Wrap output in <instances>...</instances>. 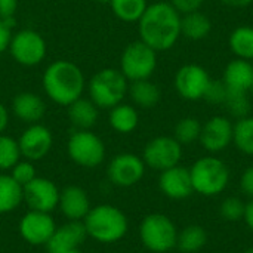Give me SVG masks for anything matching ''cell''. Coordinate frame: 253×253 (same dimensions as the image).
Segmentation results:
<instances>
[{
  "label": "cell",
  "instance_id": "6da1fadb",
  "mask_svg": "<svg viewBox=\"0 0 253 253\" xmlns=\"http://www.w3.org/2000/svg\"><path fill=\"white\" fill-rule=\"evenodd\" d=\"M139 40L156 52L172 49L181 37V13L169 1L148 4L138 21Z\"/></svg>",
  "mask_w": 253,
  "mask_h": 253
},
{
  "label": "cell",
  "instance_id": "7a4b0ae2",
  "mask_svg": "<svg viewBox=\"0 0 253 253\" xmlns=\"http://www.w3.org/2000/svg\"><path fill=\"white\" fill-rule=\"evenodd\" d=\"M86 84L82 68L68 59L50 62L42 76V86L47 98L65 108L83 96Z\"/></svg>",
  "mask_w": 253,
  "mask_h": 253
},
{
  "label": "cell",
  "instance_id": "3957f363",
  "mask_svg": "<svg viewBox=\"0 0 253 253\" xmlns=\"http://www.w3.org/2000/svg\"><path fill=\"white\" fill-rule=\"evenodd\" d=\"M89 237L99 243H116L127 233V218L116 206L99 205L89 211L83 219Z\"/></svg>",
  "mask_w": 253,
  "mask_h": 253
},
{
  "label": "cell",
  "instance_id": "277c9868",
  "mask_svg": "<svg viewBox=\"0 0 253 253\" xmlns=\"http://www.w3.org/2000/svg\"><path fill=\"white\" fill-rule=\"evenodd\" d=\"M89 98L99 110H111L123 102L127 95L129 80L119 68H102L96 71L86 84Z\"/></svg>",
  "mask_w": 253,
  "mask_h": 253
},
{
  "label": "cell",
  "instance_id": "5b68a950",
  "mask_svg": "<svg viewBox=\"0 0 253 253\" xmlns=\"http://www.w3.org/2000/svg\"><path fill=\"white\" fill-rule=\"evenodd\" d=\"M194 193L206 197L221 194L230 184L228 166L215 156H205L190 168Z\"/></svg>",
  "mask_w": 253,
  "mask_h": 253
},
{
  "label": "cell",
  "instance_id": "8992f818",
  "mask_svg": "<svg viewBox=\"0 0 253 253\" xmlns=\"http://www.w3.org/2000/svg\"><path fill=\"white\" fill-rule=\"evenodd\" d=\"M139 237L150 252L166 253L176 248L178 230L169 216L163 213H151L142 219Z\"/></svg>",
  "mask_w": 253,
  "mask_h": 253
},
{
  "label": "cell",
  "instance_id": "52a82bcc",
  "mask_svg": "<svg viewBox=\"0 0 253 253\" xmlns=\"http://www.w3.org/2000/svg\"><path fill=\"white\" fill-rule=\"evenodd\" d=\"M157 53L142 40L129 43L120 58V71L130 82L151 79L157 68Z\"/></svg>",
  "mask_w": 253,
  "mask_h": 253
},
{
  "label": "cell",
  "instance_id": "ba28073f",
  "mask_svg": "<svg viewBox=\"0 0 253 253\" xmlns=\"http://www.w3.org/2000/svg\"><path fill=\"white\" fill-rule=\"evenodd\" d=\"M7 50L16 64L22 67H36L44 61L47 44L39 31L33 28H22L13 33Z\"/></svg>",
  "mask_w": 253,
  "mask_h": 253
},
{
  "label": "cell",
  "instance_id": "9c48e42d",
  "mask_svg": "<svg viewBox=\"0 0 253 253\" xmlns=\"http://www.w3.org/2000/svg\"><path fill=\"white\" fill-rule=\"evenodd\" d=\"M70 159L83 168H96L105 160L104 141L92 130H76L67 142Z\"/></svg>",
  "mask_w": 253,
  "mask_h": 253
},
{
  "label": "cell",
  "instance_id": "30bf717a",
  "mask_svg": "<svg viewBox=\"0 0 253 253\" xmlns=\"http://www.w3.org/2000/svg\"><path fill=\"white\" fill-rule=\"evenodd\" d=\"M182 159V145L173 136H156L147 142L142 160L145 166L156 169V170H166L179 165Z\"/></svg>",
  "mask_w": 253,
  "mask_h": 253
},
{
  "label": "cell",
  "instance_id": "8fae6325",
  "mask_svg": "<svg viewBox=\"0 0 253 253\" xmlns=\"http://www.w3.org/2000/svg\"><path fill=\"white\" fill-rule=\"evenodd\" d=\"M212 82L208 70L199 64H185L178 68L175 74V89L176 93L185 101H200L205 99L208 87Z\"/></svg>",
  "mask_w": 253,
  "mask_h": 253
},
{
  "label": "cell",
  "instance_id": "7c38bea8",
  "mask_svg": "<svg viewBox=\"0 0 253 253\" xmlns=\"http://www.w3.org/2000/svg\"><path fill=\"white\" fill-rule=\"evenodd\" d=\"M107 173L114 185L127 188L138 184L142 179L145 173V163L142 157L136 154L122 153L110 162Z\"/></svg>",
  "mask_w": 253,
  "mask_h": 253
},
{
  "label": "cell",
  "instance_id": "4fadbf2b",
  "mask_svg": "<svg viewBox=\"0 0 253 253\" xmlns=\"http://www.w3.org/2000/svg\"><path fill=\"white\" fill-rule=\"evenodd\" d=\"M234 125L228 117L213 116L202 125L199 142L208 153H221L233 142Z\"/></svg>",
  "mask_w": 253,
  "mask_h": 253
},
{
  "label": "cell",
  "instance_id": "5bb4252c",
  "mask_svg": "<svg viewBox=\"0 0 253 253\" xmlns=\"http://www.w3.org/2000/svg\"><path fill=\"white\" fill-rule=\"evenodd\" d=\"M52 144L53 136L50 129L40 123L30 125L18 139L21 156L30 162H36L47 156L52 148Z\"/></svg>",
  "mask_w": 253,
  "mask_h": 253
},
{
  "label": "cell",
  "instance_id": "9a60e30c",
  "mask_svg": "<svg viewBox=\"0 0 253 253\" xmlns=\"http://www.w3.org/2000/svg\"><path fill=\"white\" fill-rule=\"evenodd\" d=\"M24 200L31 211L52 212L59 205V190L58 187L46 178L36 176L31 182L22 187Z\"/></svg>",
  "mask_w": 253,
  "mask_h": 253
},
{
  "label": "cell",
  "instance_id": "2e32d148",
  "mask_svg": "<svg viewBox=\"0 0 253 253\" xmlns=\"http://www.w3.org/2000/svg\"><path fill=\"white\" fill-rule=\"evenodd\" d=\"M55 230V222L47 212L30 211L19 222L21 237L33 246L47 245Z\"/></svg>",
  "mask_w": 253,
  "mask_h": 253
},
{
  "label": "cell",
  "instance_id": "e0dca14e",
  "mask_svg": "<svg viewBox=\"0 0 253 253\" xmlns=\"http://www.w3.org/2000/svg\"><path fill=\"white\" fill-rule=\"evenodd\" d=\"M159 187L162 193L172 200H185L194 193L190 169L179 165L160 173Z\"/></svg>",
  "mask_w": 253,
  "mask_h": 253
},
{
  "label": "cell",
  "instance_id": "ac0fdd59",
  "mask_svg": "<svg viewBox=\"0 0 253 253\" xmlns=\"http://www.w3.org/2000/svg\"><path fill=\"white\" fill-rule=\"evenodd\" d=\"M87 233L84 224L80 221H70L55 230L46 248L49 253H62L79 249L86 240Z\"/></svg>",
  "mask_w": 253,
  "mask_h": 253
},
{
  "label": "cell",
  "instance_id": "d6986e66",
  "mask_svg": "<svg viewBox=\"0 0 253 253\" xmlns=\"http://www.w3.org/2000/svg\"><path fill=\"white\" fill-rule=\"evenodd\" d=\"M12 113L18 120L24 123H40L46 114V104L40 95L24 90L16 93L12 99Z\"/></svg>",
  "mask_w": 253,
  "mask_h": 253
},
{
  "label": "cell",
  "instance_id": "ffe728a7",
  "mask_svg": "<svg viewBox=\"0 0 253 253\" xmlns=\"http://www.w3.org/2000/svg\"><path fill=\"white\" fill-rule=\"evenodd\" d=\"M222 82L231 92L249 93L253 89V65L252 61L236 58L230 61L224 70Z\"/></svg>",
  "mask_w": 253,
  "mask_h": 253
},
{
  "label": "cell",
  "instance_id": "44dd1931",
  "mask_svg": "<svg viewBox=\"0 0 253 253\" xmlns=\"http://www.w3.org/2000/svg\"><path fill=\"white\" fill-rule=\"evenodd\" d=\"M59 208L70 221H80L90 211L87 193L76 185L65 187L59 194Z\"/></svg>",
  "mask_w": 253,
  "mask_h": 253
},
{
  "label": "cell",
  "instance_id": "7402d4cb",
  "mask_svg": "<svg viewBox=\"0 0 253 253\" xmlns=\"http://www.w3.org/2000/svg\"><path fill=\"white\" fill-rule=\"evenodd\" d=\"M67 116L70 123L77 130H90L99 119V108L87 96H80L67 107Z\"/></svg>",
  "mask_w": 253,
  "mask_h": 253
},
{
  "label": "cell",
  "instance_id": "603a6c76",
  "mask_svg": "<svg viewBox=\"0 0 253 253\" xmlns=\"http://www.w3.org/2000/svg\"><path fill=\"white\" fill-rule=\"evenodd\" d=\"M127 95L135 107L150 110L154 108L160 99H162V90L160 87L153 83L150 79L147 80H136L129 83Z\"/></svg>",
  "mask_w": 253,
  "mask_h": 253
},
{
  "label": "cell",
  "instance_id": "cb8c5ba5",
  "mask_svg": "<svg viewBox=\"0 0 253 253\" xmlns=\"http://www.w3.org/2000/svg\"><path fill=\"white\" fill-rule=\"evenodd\" d=\"M212 31V21L200 10L181 15V36L188 40L200 42Z\"/></svg>",
  "mask_w": 253,
  "mask_h": 253
},
{
  "label": "cell",
  "instance_id": "d4e9b609",
  "mask_svg": "<svg viewBox=\"0 0 253 253\" xmlns=\"http://www.w3.org/2000/svg\"><path fill=\"white\" fill-rule=\"evenodd\" d=\"M110 126L117 133H132L139 125V114L135 105L120 102L119 105L113 107L108 114Z\"/></svg>",
  "mask_w": 253,
  "mask_h": 253
},
{
  "label": "cell",
  "instance_id": "484cf974",
  "mask_svg": "<svg viewBox=\"0 0 253 253\" xmlns=\"http://www.w3.org/2000/svg\"><path fill=\"white\" fill-rule=\"evenodd\" d=\"M24 200L22 187L10 176L0 173V213L15 211Z\"/></svg>",
  "mask_w": 253,
  "mask_h": 253
},
{
  "label": "cell",
  "instance_id": "4316f807",
  "mask_svg": "<svg viewBox=\"0 0 253 253\" xmlns=\"http://www.w3.org/2000/svg\"><path fill=\"white\" fill-rule=\"evenodd\" d=\"M228 46L236 58L253 61V27L240 25L228 37Z\"/></svg>",
  "mask_w": 253,
  "mask_h": 253
},
{
  "label": "cell",
  "instance_id": "83f0119b",
  "mask_svg": "<svg viewBox=\"0 0 253 253\" xmlns=\"http://www.w3.org/2000/svg\"><path fill=\"white\" fill-rule=\"evenodd\" d=\"M208 239V233L202 225H188L178 231L176 248L182 253H197L206 246Z\"/></svg>",
  "mask_w": 253,
  "mask_h": 253
},
{
  "label": "cell",
  "instance_id": "f1b7e54d",
  "mask_svg": "<svg viewBox=\"0 0 253 253\" xmlns=\"http://www.w3.org/2000/svg\"><path fill=\"white\" fill-rule=\"evenodd\" d=\"M114 16L123 22H138L148 7L147 0H111L110 4Z\"/></svg>",
  "mask_w": 253,
  "mask_h": 253
},
{
  "label": "cell",
  "instance_id": "f546056e",
  "mask_svg": "<svg viewBox=\"0 0 253 253\" xmlns=\"http://www.w3.org/2000/svg\"><path fill=\"white\" fill-rule=\"evenodd\" d=\"M233 144L246 156H253V116H246L234 123Z\"/></svg>",
  "mask_w": 253,
  "mask_h": 253
},
{
  "label": "cell",
  "instance_id": "4dcf8cb0",
  "mask_svg": "<svg viewBox=\"0 0 253 253\" xmlns=\"http://www.w3.org/2000/svg\"><path fill=\"white\" fill-rule=\"evenodd\" d=\"M202 132V123L196 117H184L181 119L173 130V138L181 145H190L196 141H199Z\"/></svg>",
  "mask_w": 253,
  "mask_h": 253
},
{
  "label": "cell",
  "instance_id": "1f68e13d",
  "mask_svg": "<svg viewBox=\"0 0 253 253\" xmlns=\"http://www.w3.org/2000/svg\"><path fill=\"white\" fill-rule=\"evenodd\" d=\"M21 157L18 141L12 136L0 133V170L12 169L21 160Z\"/></svg>",
  "mask_w": 253,
  "mask_h": 253
},
{
  "label": "cell",
  "instance_id": "d6a6232c",
  "mask_svg": "<svg viewBox=\"0 0 253 253\" xmlns=\"http://www.w3.org/2000/svg\"><path fill=\"white\" fill-rule=\"evenodd\" d=\"M224 105H225L227 111L233 117H236L237 120L249 116V111H251V101L248 98V93H242V92H231V90H228L227 92V98L224 101Z\"/></svg>",
  "mask_w": 253,
  "mask_h": 253
},
{
  "label": "cell",
  "instance_id": "836d02e7",
  "mask_svg": "<svg viewBox=\"0 0 253 253\" xmlns=\"http://www.w3.org/2000/svg\"><path fill=\"white\" fill-rule=\"evenodd\" d=\"M246 211V203L239 197H227L222 200L219 213L228 222H239L243 219Z\"/></svg>",
  "mask_w": 253,
  "mask_h": 253
},
{
  "label": "cell",
  "instance_id": "e575fe53",
  "mask_svg": "<svg viewBox=\"0 0 253 253\" xmlns=\"http://www.w3.org/2000/svg\"><path fill=\"white\" fill-rule=\"evenodd\" d=\"M10 176L21 185L25 187L28 182H31L37 175H36V168L33 162L30 160H19L12 169H10Z\"/></svg>",
  "mask_w": 253,
  "mask_h": 253
},
{
  "label": "cell",
  "instance_id": "d590c367",
  "mask_svg": "<svg viewBox=\"0 0 253 253\" xmlns=\"http://www.w3.org/2000/svg\"><path fill=\"white\" fill-rule=\"evenodd\" d=\"M227 87L224 84V82H218V80H213L211 82L209 87H208V92L205 95V99L209 101L211 104H224L225 98H227Z\"/></svg>",
  "mask_w": 253,
  "mask_h": 253
},
{
  "label": "cell",
  "instance_id": "8d00e7d4",
  "mask_svg": "<svg viewBox=\"0 0 253 253\" xmlns=\"http://www.w3.org/2000/svg\"><path fill=\"white\" fill-rule=\"evenodd\" d=\"M206 0H169V3L181 13H190V12H196L200 10V7L205 4Z\"/></svg>",
  "mask_w": 253,
  "mask_h": 253
},
{
  "label": "cell",
  "instance_id": "74e56055",
  "mask_svg": "<svg viewBox=\"0 0 253 253\" xmlns=\"http://www.w3.org/2000/svg\"><path fill=\"white\" fill-rule=\"evenodd\" d=\"M13 25H15V22L0 19V55L9 49V44H10V40L13 36V33H12Z\"/></svg>",
  "mask_w": 253,
  "mask_h": 253
},
{
  "label": "cell",
  "instance_id": "f35d334b",
  "mask_svg": "<svg viewBox=\"0 0 253 253\" xmlns=\"http://www.w3.org/2000/svg\"><path fill=\"white\" fill-rule=\"evenodd\" d=\"M19 0H0V19L15 22Z\"/></svg>",
  "mask_w": 253,
  "mask_h": 253
},
{
  "label": "cell",
  "instance_id": "ab89813d",
  "mask_svg": "<svg viewBox=\"0 0 253 253\" xmlns=\"http://www.w3.org/2000/svg\"><path fill=\"white\" fill-rule=\"evenodd\" d=\"M240 188L242 191L248 196L253 199V165L249 166L243 173H242V178H240Z\"/></svg>",
  "mask_w": 253,
  "mask_h": 253
},
{
  "label": "cell",
  "instance_id": "60d3db41",
  "mask_svg": "<svg viewBox=\"0 0 253 253\" xmlns=\"http://www.w3.org/2000/svg\"><path fill=\"white\" fill-rule=\"evenodd\" d=\"M7 123H9V111L4 107V104L0 102V133L4 132V129L7 127Z\"/></svg>",
  "mask_w": 253,
  "mask_h": 253
},
{
  "label": "cell",
  "instance_id": "b9f144b4",
  "mask_svg": "<svg viewBox=\"0 0 253 253\" xmlns=\"http://www.w3.org/2000/svg\"><path fill=\"white\" fill-rule=\"evenodd\" d=\"M246 225L251 228L253 233V199H251L249 203H246V211H245V216H243Z\"/></svg>",
  "mask_w": 253,
  "mask_h": 253
},
{
  "label": "cell",
  "instance_id": "7bdbcfd3",
  "mask_svg": "<svg viewBox=\"0 0 253 253\" xmlns=\"http://www.w3.org/2000/svg\"><path fill=\"white\" fill-rule=\"evenodd\" d=\"M228 7H246L252 4L253 0H221Z\"/></svg>",
  "mask_w": 253,
  "mask_h": 253
},
{
  "label": "cell",
  "instance_id": "ee69618b",
  "mask_svg": "<svg viewBox=\"0 0 253 253\" xmlns=\"http://www.w3.org/2000/svg\"><path fill=\"white\" fill-rule=\"evenodd\" d=\"M95 1H98V3H101V4H110L111 0H95Z\"/></svg>",
  "mask_w": 253,
  "mask_h": 253
},
{
  "label": "cell",
  "instance_id": "f6af8a7d",
  "mask_svg": "<svg viewBox=\"0 0 253 253\" xmlns=\"http://www.w3.org/2000/svg\"><path fill=\"white\" fill-rule=\"evenodd\" d=\"M62 253H83L80 249H74V251H68V252H62Z\"/></svg>",
  "mask_w": 253,
  "mask_h": 253
},
{
  "label": "cell",
  "instance_id": "bcb514c9",
  "mask_svg": "<svg viewBox=\"0 0 253 253\" xmlns=\"http://www.w3.org/2000/svg\"><path fill=\"white\" fill-rule=\"evenodd\" d=\"M243 253H253V248H251V249H248V251H245Z\"/></svg>",
  "mask_w": 253,
  "mask_h": 253
},
{
  "label": "cell",
  "instance_id": "7dc6e473",
  "mask_svg": "<svg viewBox=\"0 0 253 253\" xmlns=\"http://www.w3.org/2000/svg\"><path fill=\"white\" fill-rule=\"evenodd\" d=\"M252 65H253V61H252Z\"/></svg>",
  "mask_w": 253,
  "mask_h": 253
}]
</instances>
